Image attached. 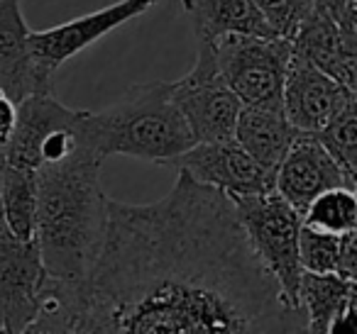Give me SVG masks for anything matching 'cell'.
I'll return each mask as SVG.
<instances>
[{
    "label": "cell",
    "instance_id": "6da1fadb",
    "mask_svg": "<svg viewBox=\"0 0 357 334\" xmlns=\"http://www.w3.org/2000/svg\"><path fill=\"white\" fill-rule=\"evenodd\" d=\"M86 290L110 305L118 334H308L259 264L233 202L178 171L144 205L110 200Z\"/></svg>",
    "mask_w": 357,
    "mask_h": 334
},
{
    "label": "cell",
    "instance_id": "7a4b0ae2",
    "mask_svg": "<svg viewBox=\"0 0 357 334\" xmlns=\"http://www.w3.org/2000/svg\"><path fill=\"white\" fill-rule=\"evenodd\" d=\"M100 166L103 159L81 142L69 159L37 168L35 244L47 278L84 285L98 261L110 205Z\"/></svg>",
    "mask_w": 357,
    "mask_h": 334
},
{
    "label": "cell",
    "instance_id": "3957f363",
    "mask_svg": "<svg viewBox=\"0 0 357 334\" xmlns=\"http://www.w3.org/2000/svg\"><path fill=\"white\" fill-rule=\"evenodd\" d=\"M79 137L103 161L108 157H132L159 166H172L196 144L172 98V81L132 86L108 108L98 113L84 110Z\"/></svg>",
    "mask_w": 357,
    "mask_h": 334
},
{
    "label": "cell",
    "instance_id": "277c9868",
    "mask_svg": "<svg viewBox=\"0 0 357 334\" xmlns=\"http://www.w3.org/2000/svg\"><path fill=\"white\" fill-rule=\"evenodd\" d=\"M233 210L245 239L252 246L259 264L277 280L284 298L298 305L301 264H298V234H301V212H296L277 193L233 198Z\"/></svg>",
    "mask_w": 357,
    "mask_h": 334
},
{
    "label": "cell",
    "instance_id": "5b68a950",
    "mask_svg": "<svg viewBox=\"0 0 357 334\" xmlns=\"http://www.w3.org/2000/svg\"><path fill=\"white\" fill-rule=\"evenodd\" d=\"M215 66L243 105H282L291 42L282 37L228 35L213 45Z\"/></svg>",
    "mask_w": 357,
    "mask_h": 334
},
{
    "label": "cell",
    "instance_id": "8992f818",
    "mask_svg": "<svg viewBox=\"0 0 357 334\" xmlns=\"http://www.w3.org/2000/svg\"><path fill=\"white\" fill-rule=\"evenodd\" d=\"M172 98L196 144L228 142L235 137L243 103L220 76L211 45H199L191 71L184 79L172 81Z\"/></svg>",
    "mask_w": 357,
    "mask_h": 334
},
{
    "label": "cell",
    "instance_id": "52a82bcc",
    "mask_svg": "<svg viewBox=\"0 0 357 334\" xmlns=\"http://www.w3.org/2000/svg\"><path fill=\"white\" fill-rule=\"evenodd\" d=\"M162 0H118L113 6H105L84 17L64 22V25L50 27L42 32H30V54L42 69V74L54 79L64 61L74 59L76 54L103 40L105 35L149 13Z\"/></svg>",
    "mask_w": 357,
    "mask_h": 334
},
{
    "label": "cell",
    "instance_id": "ba28073f",
    "mask_svg": "<svg viewBox=\"0 0 357 334\" xmlns=\"http://www.w3.org/2000/svg\"><path fill=\"white\" fill-rule=\"evenodd\" d=\"M45 285L47 271L35 239H15L0 215V327L20 334L35 319Z\"/></svg>",
    "mask_w": 357,
    "mask_h": 334
},
{
    "label": "cell",
    "instance_id": "9c48e42d",
    "mask_svg": "<svg viewBox=\"0 0 357 334\" xmlns=\"http://www.w3.org/2000/svg\"><path fill=\"white\" fill-rule=\"evenodd\" d=\"M201 186L220 191L225 198L262 196L274 191V171L262 168L235 139L228 142L194 144L172 164Z\"/></svg>",
    "mask_w": 357,
    "mask_h": 334
},
{
    "label": "cell",
    "instance_id": "30bf717a",
    "mask_svg": "<svg viewBox=\"0 0 357 334\" xmlns=\"http://www.w3.org/2000/svg\"><path fill=\"white\" fill-rule=\"evenodd\" d=\"M352 100H357L355 90L345 88L316 66L291 54L284 76L282 110L298 134H318Z\"/></svg>",
    "mask_w": 357,
    "mask_h": 334
},
{
    "label": "cell",
    "instance_id": "8fae6325",
    "mask_svg": "<svg viewBox=\"0 0 357 334\" xmlns=\"http://www.w3.org/2000/svg\"><path fill=\"white\" fill-rule=\"evenodd\" d=\"M335 188L355 191L357 181L337 166L335 159L316 139L301 134L279 164L274 176V193L303 215V210L318 196Z\"/></svg>",
    "mask_w": 357,
    "mask_h": 334
},
{
    "label": "cell",
    "instance_id": "7c38bea8",
    "mask_svg": "<svg viewBox=\"0 0 357 334\" xmlns=\"http://www.w3.org/2000/svg\"><path fill=\"white\" fill-rule=\"evenodd\" d=\"M30 27L22 0H0V90L13 100L54 93V79L42 74L30 54Z\"/></svg>",
    "mask_w": 357,
    "mask_h": 334
},
{
    "label": "cell",
    "instance_id": "4fadbf2b",
    "mask_svg": "<svg viewBox=\"0 0 357 334\" xmlns=\"http://www.w3.org/2000/svg\"><path fill=\"white\" fill-rule=\"evenodd\" d=\"M84 110H71L56 100L54 93L30 95L17 103V120L10 139L3 147V161L8 166L37 171L40 149L52 132L74 127Z\"/></svg>",
    "mask_w": 357,
    "mask_h": 334
},
{
    "label": "cell",
    "instance_id": "5bb4252c",
    "mask_svg": "<svg viewBox=\"0 0 357 334\" xmlns=\"http://www.w3.org/2000/svg\"><path fill=\"white\" fill-rule=\"evenodd\" d=\"M291 54L308 61L350 90H357V37L340 32L326 15L313 10L291 37Z\"/></svg>",
    "mask_w": 357,
    "mask_h": 334
},
{
    "label": "cell",
    "instance_id": "9a60e30c",
    "mask_svg": "<svg viewBox=\"0 0 357 334\" xmlns=\"http://www.w3.org/2000/svg\"><path fill=\"white\" fill-rule=\"evenodd\" d=\"M298 137L301 134L289 125L282 105H243L233 139L259 166L277 173Z\"/></svg>",
    "mask_w": 357,
    "mask_h": 334
},
{
    "label": "cell",
    "instance_id": "2e32d148",
    "mask_svg": "<svg viewBox=\"0 0 357 334\" xmlns=\"http://www.w3.org/2000/svg\"><path fill=\"white\" fill-rule=\"evenodd\" d=\"M199 45H213L228 35L277 37L252 0H181Z\"/></svg>",
    "mask_w": 357,
    "mask_h": 334
},
{
    "label": "cell",
    "instance_id": "e0dca14e",
    "mask_svg": "<svg viewBox=\"0 0 357 334\" xmlns=\"http://www.w3.org/2000/svg\"><path fill=\"white\" fill-rule=\"evenodd\" d=\"M350 303H357L355 280L337 273H301L298 305L306 315L308 334H326L333 319Z\"/></svg>",
    "mask_w": 357,
    "mask_h": 334
},
{
    "label": "cell",
    "instance_id": "ac0fdd59",
    "mask_svg": "<svg viewBox=\"0 0 357 334\" xmlns=\"http://www.w3.org/2000/svg\"><path fill=\"white\" fill-rule=\"evenodd\" d=\"M298 264L308 273H337L357 278V230L347 234L311 230L301 225L298 234Z\"/></svg>",
    "mask_w": 357,
    "mask_h": 334
},
{
    "label": "cell",
    "instance_id": "d6986e66",
    "mask_svg": "<svg viewBox=\"0 0 357 334\" xmlns=\"http://www.w3.org/2000/svg\"><path fill=\"white\" fill-rule=\"evenodd\" d=\"M37 212V171L8 166L0 171V215L8 232L20 241L35 239Z\"/></svg>",
    "mask_w": 357,
    "mask_h": 334
},
{
    "label": "cell",
    "instance_id": "ffe728a7",
    "mask_svg": "<svg viewBox=\"0 0 357 334\" xmlns=\"http://www.w3.org/2000/svg\"><path fill=\"white\" fill-rule=\"evenodd\" d=\"M79 298L81 285H69L61 280L47 278L40 310L20 334H66L71 317L79 308Z\"/></svg>",
    "mask_w": 357,
    "mask_h": 334
},
{
    "label": "cell",
    "instance_id": "44dd1931",
    "mask_svg": "<svg viewBox=\"0 0 357 334\" xmlns=\"http://www.w3.org/2000/svg\"><path fill=\"white\" fill-rule=\"evenodd\" d=\"M301 225L311 230L331 232V234H347L357 230V196L347 188H335L318 196L303 210Z\"/></svg>",
    "mask_w": 357,
    "mask_h": 334
},
{
    "label": "cell",
    "instance_id": "7402d4cb",
    "mask_svg": "<svg viewBox=\"0 0 357 334\" xmlns=\"http://www.w3.org/2000/svg\"><path fill=\"white\" fill-rule=\"evenodd\" d=\"M318 144L335 159V164L357 181V100L340 110L318 134Z\"/></svg>",
    "mask_w": 357,
    "mask_h": 334
},
{
    "label": "cell",
    "instance_id": "603a6c76",
    "mask_svg": "<svg viewBox=\"0 0 357 334\" xmlns=\"http://www.w3.org/2000/svg\"><path fill=\"white\" fill-rule=\"evenodd\" d=\"M252 6L269 30L282 40H291L313 13V0H252Z\"/></svg>",
    "mask_w": 357,
    "mask_h": 334
},
{
    "label": "cell",
    "instance_id": "cb8c5ba5",
    "mask_svg": "<svg viewBox=\"0 0 357 334\" xmlns=\"http://www.w3.org/2000/svg\"><path fill=\"white\" fill-rule=\"evenodd\" d=\"M66 334H118V322L110 305L81 285L79 308H76Z\"/></svg>",
    "mask_w": 357,
    "mask_h": 334
},
{
    "label": "cell",
    "instance_id": "d4e9b609",
    "mask_svg": "<svg viewBox=\"0 0 357 334\" xmlns=\"http://www.w3.org/2000/svg\"><path fill=\"white\" fill-rule=\"evenodd\" d=\"M313 10L326 15L340 32L357 37V0H313Z\"/></svg>",
    "mask_w": 357,
    "mask_h": 334
},
{
    "label": "cell",
    "instance_id": "484cf974",
    "mask_svg": "<svg viewBox=\"0 0 357 334\" xmlns=\"http://www.w3.org/2000/svg\"><path fill=\"white\" fill-rule=\"evenodd\" d=\"M15 120H17V105L0 90V149L6 147L8 139H10L13 129H15Z\"/></svg>",
    "mask_w": 357,
    "mask_h": 334
},
{
    "label": "cell",
    "instance_id": "4316f807",
    "mask_svg": "<svg viewBox=\"0 0 357 334\" xmlns=\"http://www.w3.org/2000/svg\"><path fill=\"white\" fill-rule=\"evenodd\" d=\"M355 305L350 303L335 319L331 322L326 334H357V315H355Z\"/></svg>",
    "mask_w": 357,
    "mask_h": 334
},
{
    "label": "cell",
    "instance_id": "83f0119b",
    "mask_svg": "<svg viewBox=\"0 0 357 334\" xmlns=\"http://www.w3.org/2000/svg\"><path fill=\"white\" fill-rule=\"evenodd\" d=\"M0 334H13L10 329H6V327H0Z\"/></svg>",
    "mask_w": 357,
    "mask_h": 334
},
{
    "label": "cell",
    "instance_id": "f1b7e54d",
    "mask_svg": "<svg viewBox=\"0 0 357 334\" xmlns=\"http://www.w3.org/2000/svg\"><path fill=\"white\" fill-rule=\"evenodd\" d=\"M0 171H3V149H0Z\"/></svg>",
    "mask_w": 357,
    "mask_h": 334
}]
</instances>
